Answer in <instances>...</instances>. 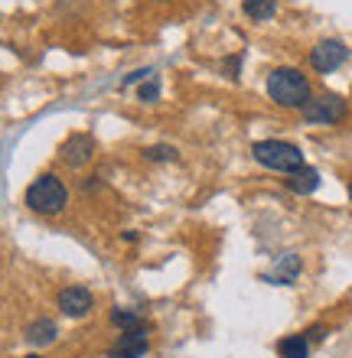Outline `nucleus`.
Listing matches in <instances>:
<instances>
[{
	"label": "nucleus",
	"instance_id": "18",
	"mask_svg": "<svg viewBox=\"0 0 352 358\" xmlns=\"http://www.w3.org/2000/svg\"><path fill=\"white\" fill-rule=\"evenodd\" d=\"M238 72H241V52H238V56H232V59H225V76L232 78V82H238Z\"/></svg>",
	"mask_w": 352,
	"mask_h": 358
},
{
	"label": "nucleus",
	"instance_id": "17",
	"mask_svg": "<svg viewBox=\"0 0 352 358\" xmlns=\"http://www.w3.org/2000/svg\"><path fill=\"white\" fill-rule=\"evenodd\" d=\"M150 76H153V69H134L131 76H124V78H121V85H118V88L124 92V88H131V85H141V82H147Z\"/></svg>",
	"mask_w": 352,
	"mask_h": 358
},
{
	"label": "nucleus",
	"instance_id": "1",
	"mask_svg": "<svg viewBox=\"0 0 352 358\" xmlns=\"http://www.w3.org/2000/svg\"><path fill=\"white\" fill-rule=\"evenodd\" d=\"M265 92H267V98H271L277 108H284V111H304V104L314 98L310 78L294 66L271 69V76H267V82H265Z\"/></svg>",
	"mask_w": 352,
	"mask_h": 358
},
{
	"label": "nucleus",
	"instance_id": "22",
	"mask_svg": "<svg viewBox=\"0 0 352 358\" xmlns=\"http://www.w3.org/2000/svg\"><path fill=\"white\" fill-rule=\"evenodd\" d=\"M23 358H46V355H23Z\"/></svg>",
	"mask_w": 352,
	"mask_h": 358
},
{
	"label": "nucleus",
	"instance_id": "9",
	"mask_svg": "<svg viewBox=\"0 0 352 358\" xmlns=\"http://www.w3.org/2000/svg\"><path fill=\"white\" fill-rule=\"evenodd\" d=\"M300 273H304V261H300L297 255H284V257H277L274 261V271L261 273V280L271 283V287H290Z\"/></svg>",
	"mask_w": 352,
	"mask_h": 358
},
{
	"label": "nucleus",
	"instance_id": "14",
	"mask_svg": "<svg viewBox=\"0 0 352 358\" xmlns=\"http://www.w3.org/2000/svg\"><path fill=\"white\" fill-rule=\"evenodd\" d=\"M241 10H245L248 20H255V23H265L277 13V0H241Z\"/></svg>",
	"mask_w": 352,
	"mask_h": 358
},
{
	"label": "nucleus",
	"instance_id": "21",
	"mask_svg": "<svg viewBox=\"0 0 352 358\" xmlns=\"http://www.w3.org/2000/svg\"><path fill=\"white\" fill-rule=\"evenodd\" d=\"M346 192H349V202H352V182H349V186H346Z\"/></svg>",
	"mask_w": 352,
	"mask_h": 358
},
{
	"label": "nucleus",
	"instance_id": "12",
	"mask_svg": "<svg viewBox=\"0 0 352 358\" xmlns=\"http://www.w3.org/2000/svg\"><path fill=\"white\" fill-rule=\"evenodd\" d=\"M277 355L281 358H310V339L304 332H294V336H284L277 342Z\"/></svg>",
	"mask_w": 352,
	"mask_h": 358
},
{
	"label": "nucleus",
	"instance_id": "13",
	"mask_svg": "<svg viewBox=\"0 0 352 358\" xmlns=\"http://www.w3.org/2000/svg\"><path fill=\"white\" fill-rule=\"evenodd\" d=\"M108 322H111L118 332H124V329H137V326H143V316L134 310V306H111Z\"/></svg>",
	"mask_w": 352,
	"mask_h": 358
},
{
	"label": "nucleus",
	"instance_id": "8",
	"mask_svg": "<svg viewBox=\"0 0 352 358\" xmlns=\"http://www.w3.org/2000/svg\"><path fill=\"white\" fill-rule=\"evenodd\" d=\"M150 352V326L143 322L137 329H124L108 349V358H143Z\"/></svg>",
	"mask_w": 352,
	"mask_h": 358
},
{
	"label": "nucleus",
	"instance_id": "16",
	"mask_svg": "<svg viewBox=\"0 0 352 358\" xmlns=\"http://www.w3.org/2000/svg\"><path fill=\"white\" fill-rule=\"evenodd\" d=\"M160 92H163L160 78L150 76L147 82H141V88H137V101H143V104H157V101H160Z\"/></svg>",
	"mask_w": 352,
	"mask_h": 358
},
{
	"label": "nucleus",
	"instance_id": "4",
	"mask_svg": "<svg viewBox=\"0 0 352 358\" xmlns=\"http://www.w3.org/2000/svg\"><path fill=\"white\" fill-rule=\"evenodd\" d=\"M304 121L307 124H320V127H333V124H343L349 117V101L343 94H314L310 101L304 104Z\"/></svg>",
	"mask_w": 352,
	"mask_h": 358
},
{
	"label": "nucleus",
	"instance_id": "10",
	"mask_svg": "<svg viewBox=\"0 0 352 358\" xmlns=\"http://www.w3.org/2000/svg\"><path fill=\"white\" fill-rule=\"evenodd\" d=\"M23 339L33 345V349H46V345H52V342L59 339V326L56 320H49V316H36V320L27 326V332H23Z\"/></svg>",
	"mask_w": 352,
	"mask_h": 358
},
{
	"label": "nucleus",
	"instance_id": "7",
	"mask_svg": "<svg viewBox=\"0 0 352 358\" xmlns=\"http://www.w3.org/2000/svg\"><path fill=\"white\" fill-rule=\"evenodd\" d=\"M98 153V143L92 134H69L66 141H62V147H59V160L66 163L69 170H82V166H88V163L95 160Z\"/></svg>",
	"mask_w": 352,
	"mask_h": 358
},
{
	"label": "nucleus",
	"instance_id": "6",
	"mask_svg": "<svg viewBox=\"0 0 352 358\" xmlns=\"http://www.w3.org/2000/svg\"><path fill=\"white\" fill-rule=\"evenodd\" d=\"M56 310L69 320H85L88 313L95 310V293L82 283H69L56 293Z\"/></svg>",
	"mask_w": 352,
	"mask_h": 358
},
{
	"label": "nucleus",
	"instance_id": "15",
	"mask_svg": "<svg viewBox=\"0 0 352 358\" xmlns=\"http://www.w3.org/2000/svg\"><path fill=\"white\" fill-rule=\"evenodd\" d=\"M143 160L147 163H176L180 160V150L173 143H150L143 147Z\"/></svg>",
	"mask_w": 352,
	"mask_h": 358
},
{
	"label": "nucleus",
	"instance_id": "19",
	"mask_svg": "<svg viewBox=\"0 0 352 358\" xmlns=\"http://www.w3.org/2000/svg\"><path fill=\"white\" fill-rule=\"evenodd\" d=\"M326 332H330V326H323V322H320V326H310L304 336L310 339V345H314V342H323L326 339Z\"/></svg>",
	"mask_w": 352,
	"mask_h": 358
},
{
	"label": "nucleus",
	"instance_id": "11",
	"mask_svg": "<svg viewBox=\"0 0 352 358\" xmlns=\"http://www.w3.org/2000/svg\"><path fill=\"white\" fill-rule=\"evenodd\" d=\"M320 182H323V176H320L316 166H300V170H294L284 179V186L290 189L294 196H314L316 189H320Z\"/></svg>",
	"mask_w": 352,
	"mask_h": 358
},
{
	"label": "nucleus",
	"instance_id": "3",
	"mask_svg": "<svg viewBox=\"0 0 352 358\" xmlns=\"http://www.w3.org/2000/svg\"><path fill=\"white\" fill-rule=\"evenodd\" d=\"M251 157H255V163H261L265 170L284 173V176H290L294 170L307 166L304 150H300L297 143H290V141H277V137H271V141H258V143H251Z\"/></svg>",
	"mask_w": 352,
	"mask_h": 358
},
{
	"label": "nucleus",
	"instance_id": "2",
	"mask_svg": "<svg viewBox=\"0 0 352 358\" xmlns=\"http://www.w3.org/2000/svg\"><path fill=\"white\" fill-rule=\"evenodd\" d=\"M23 206L36 215H59L69 206V189L56 173H39L23 192Z\"/></svg>",
	"mask_w": 352,
	"mask_h": 358
},
{
	"label": "nucleus",
	"instance_id": "20",
	"mask_svg": "<svg viewBox=\"0 0 352 358\" xmlns=\"http://www.w3.org/2000/svg\"><path fill=\"white\" fill-rule=\"evenodd\" d=\"M105 182H101V176H85L82 179V192H95V189H101Z\"/></svg>",
	"mask_w": 352,
	"mask_h": 358
},
{
	"label": "nucleus",
	"instance_id": "5",
	"mask_svg": "<svg viewBox=\"0 0 352 358\" xmlns=\"http://www.w3.org/2000/svg\"><path fill=\"white\" fill-rule=\"evenodd\" d=\"M349 62V46L343 39H320L310 49V69L316 76H333L336 69H343Z\"/></svg>",
	"mask_w": 352,
	"mask_h": 358
}]
</instances>
